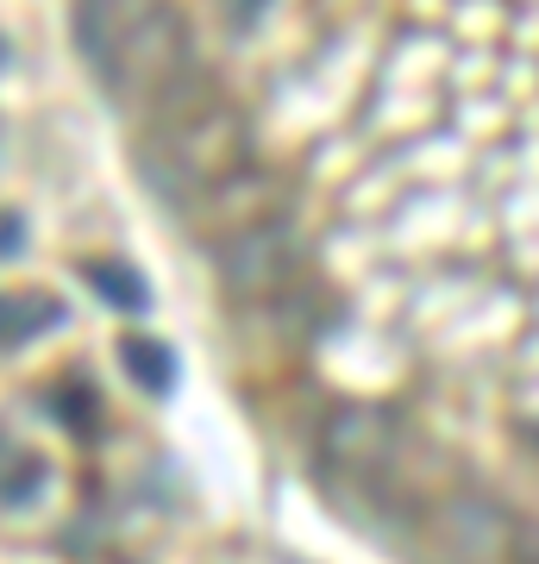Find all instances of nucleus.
Instances as JSON below:
<instances>
[{"mask_svg":"<svg viewBox=\"0 0 539 564\" xmlns=\"http://www.w3.org/2000/svg\"><path fill=\"white\" fill-rule=\"evenodd\" d=\"M251 163V126L226 88L182 76L163 101H151V132H144L139 170L158 188V202H220Z\"/></svg>","mask_w":539,"mask_h":564,"instance_id":"f257e3e1","label":"nucleus"},{"mask_svg":"<svg viewBox=\"0 0 539 564\" xmlns=\"http://www.w3.org/2000/svg\"><path fill=\"white\" fill-rule=\"evenodd\" d=\"M76 44L114 101H163L195 76L176 0H76Z\"/></svg>","mask_w":539,"mask_h":564,"instance_id":"f03ea898","label":"nucleus"},{"mask_svg":"<svg viewBox=\"0 0 539 564\" xmlns=\"http://www.w3.org/2000/svg\"><path fill=\"white\" fill-rule=\"evenodd\" d=\"M320 458H326V477L333 484L377 496L389 484V470L401 464V421L389 408H339L333 426H326Z\"/></svg>","mask_w":539,"mask_h":564,"instance_id":"7ed1b4c3","label":"nucleus"},{"mask_svg":"<svg viewBox=\"0 0 539 564\" xmlns=\"http://www.w3.org/2000/svg\"><path fill=\"white\" fill-rule=\"evenodd\" d=\"M220 270L233 282V295H282L301 270V239L289 232V220H251L220 245Z\"/></svg>","mask_w":539,"mask_h":564,"instance_id":"20e7f679","label":"nucleus"},{"mask_svg":"<svg viewBox=\"0 0 539 564\" xmlns=\"http://www.w3.org/2000/svg\"><path fill=\"white\" fill-rule=\"evenodd\" d=\"M57 321H63V307L51 302V295H32V289H20V295H0V345L39 339V333H51Z\"/></svg>","mask_w":539,"mask_h":564,"instance_id":"39448f33","label":"nucleus"},{"mask_svg":"<svg viewBox=\"0 0 539 564\" xmlns=\"http://www.w3.org/2000/svg\"><path fill=\"white\" fill-rule=\"evenodd\" d=\"M120 364H126V377H132L139 389H151V395H163V389L176 383V358H170L158 339H126Z\"/></svg>","mask_w":539,"mask_h":564,"instance_id":"423d86ee","label":"nucleus"},{"mask_svg":"<svg viewBox=\"0 0 539 564\" xmlns=\"http://www.w3.org/2000/svg\"><path fill=\"white\" fill-rule=\"evenodd\" d=\"M82 276L100 289V302H107V307H126V314H139V307H144V276L132 270V263L95 258V263H82Z\"/></svg>","mask_w":539,"mask_h":564,"instance_id":"0eeeda50","label":"nucleus"}]
</instances>
